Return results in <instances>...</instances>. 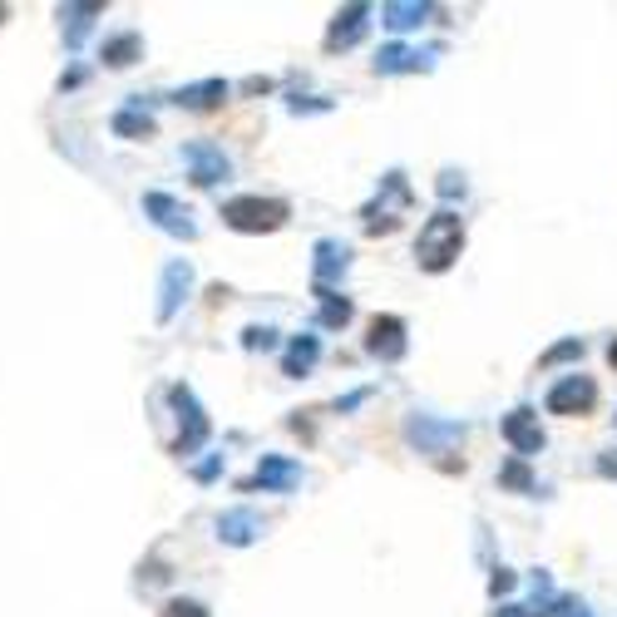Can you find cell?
I'll list each match as a JSON object with an SVG mask.
<instances>
[{
  "label": "cell",
  "instance_id": "cell-25",
  "mask_svg": "<svg viewBox=\"0 0 617 617\" xmlns=\"http://www.w3.org/2000/svg\"><path fill=\"white\" fill-rule=\"evenodd\" d=\"M435 193H440V198H444V203L464 198V178H460V174H454V168H444V174H440V183H435Z\"/></svg>",
  "mask_w": 617,
  "mask_h": 617
},
{
  "label": "cell",
  "instance_id": "cell-18",
  "mask_svg": "<svg viewBox=\"0 0 617 617\" xmlns=\"http://www.w3.org/2000/svg\"><path fill=\"white\" fill-rule=\"evenodd\" d=\"M188 287H193V267L188 262H168V272H164V302H158V316H174L178 312V302L188 296Z\"/></svg>",
  "mask_w": 617,
  "mask_h": 617
},
{
  "label": "cell",
  "instance_id": "cell-22",
  "mask_svg": "<svg viewBox=\"0 0 617 617\" xmlns=\"http://www.w3.org/2000/svg\"><path fill=\"white\" fill-rule=\"evenodd\" d=\"M539 617H592V613H588V603H582V598H554Z\"/></svg>",
  "mask_w": 617,
  "mask_h": 617
},
{
  "label": "cell",
  "instance_id": "cell-16",
  "mask_svg": "<svg viewBox=\"0 0 617 617\" xmlns=\"http://www.w3.org/2000/svg\"><path fill=\"white\" fill-rule=\"evenodd\" d=\"M430 16H435V6H425V0H385L381 6L385 30H420Z\"/></svg>",
  "mask_w": 617,
  "mask_h": 617
},
{
  "label": "cell",
  "instance_id": "cell-29",
  "mask_svg": "<svg viewBox=\"0 0 617 617\" xmlns=\"http://www.w3.org/2000/svg\"><path fill=\"white\" fill-rule=\"evenodd\" d=\"M509 588H513V574H509V568H494V578H489V592L499 598V592H509Z\"/></svg>",
  "mask_w": 617,
  "mask_h": 617
},
{
  "label": "cell",
  "instance_id": "cell-19",
  "mask_svg": "<svg viewBox=\"0 0 617 617\" xmlns=\"http://www.w3.org/2000/svg\"><path fill=\"white\" fill-rule=\"evenodd\" d=\"M218 99H227V85L223 79H203V85H188L174 95V105H188V109H213Z\"/></svg>",
  "mask_w": 617,
  "mask_h": 617
},
{
  "label": "cell",
  "instance_id": "cell-28",
  "mask_svg": "<svg viewBox=\"0 0 617 617\" xmlns=\"http://www.w3.org/2000/svg\"><path fill=\"white\" fill-rule=\"evenodd\" d=\"M164 617H208V608L203 603H168Z\"/></svg>",
  "mask_w": 617,
  "mask_h": 617
},
{
  "label": "cell",
  "instance_id": "cell-15",
  "mask_svg": "<svg viewBox=\"0 0 617 617\" xmlns=\"http://www.w3.org/2000/svg\"><path fill=\"white\" fill-rule=\"evenodd\" d=\"M257 533H262V513H253V509H227L218 519V539L233 548L257 543Z\"/></svg>",
  "mask_w": 617,
  "mask_h": 617
},
{
  "label": "cell",
  "instance_id": "cell-1",
  "mask_svg": "<svg viewBox=\"0 0 617 617\" xmlns=\"http://www.w3.org/2000/svg\"><path fill=\"white\" fill-rule=\"evenodd\" d=\"M460 253H464V223L454 218L450 208H440L435 218H425V227H420V237H415V262H420L425 272H450Z\"/></svg>",
  "mask_w": 617,
  "mask_h": 617
},
{
  "label": "cell",
  "instance_id": "cell-27",
  "mask_svg": "<svg viewBox=\"0 0 617 617\" xmlns=\"http://www.w3.org/2000/svg\"><path fill=\"white\" fill-rule=\"evenodd\" d=\"M243 336H247V351H272V346H277V331H272V326H247Z\"/></svg>",
  "mask_w": 617,
  "mask_h": 617
},
{
  "label": "cell",
  "instance_id": "cell-31",
  "mask_svg": "<svg viewBox=\"0 0 617 617\" xmlns=\"http://www.w3.org/2000/svg\"><path fill=\"white\" fill-rule=\"evenodd\" d=\"M292 109L302 114V109H326V99H292Z\"/></svg>",
  "mask_w": 617,
  "mask_h": 617
},
{
  "label": "cell",
  "instance_id": "cell-5",
  "mask_svg": "<svg viewBox=\"0 0 617 617\" xmlns=\"http://www.w3.org/2000/svg\"><path fill=\"white\" fill-rule=\"evenodd\" d=\"M548 415H588L598 405V381L592 375H564V381L548 391Z\"/></svg>",
  "mask_w": 617,
  "mask_h": 617
},
{
  "label": "cell",
  "instance_id": "cell-17",
  "mask_svg": "<svg viewBox=\"0 0 617 617\" xmlns=\"http://www.w3.org/2000/svg\"><path fill=\"white\" fill-rule=\"evenodd\" d=\"M316 361H322V341H316V336H292L287 356H282V375L302 381V375H312Z\"/></svg>",
  "mask_w": 617,
  "mask_h": 617
},
{
  "label": "cell",
  "instance_id": "cell-30",
  "mask_svg": "<svg viewBox=\"0 0 617 617\" xmlns=\"http://www.w3.org/2000/svg\"><path fill=\"white\" fill-rule=\"evenodd\" d=\"M494 617H539V613H529V608H519V603H509V608H499Z\"/></svg>",
  "mask_w": 617,
  "mask_h": 617
},
{
  "label": "cell",
  "instance_id": "cell-10",
  "mask_svg": "<svg viewBox=\"0 0 617 617\" xmlns=\"http://www.w3.org/2000/svg\"><path fill=\"white\" fill-rule=\"evenodd\" d=\"M365 26H371V6H346V10H336V20H331V30H326V40H322V45H326V55L361 45Z\"/></svg>",
  "mask_w": 617,
  "mask_h": 617
},
{
  "label": "cell",
  "instance_id": "cell-20",
  "mask_svg": "<svg viewBox=\"0 0 617 617\" xmlns=\"http://www.w3.org/2000/svg\"><path fill=\"white\" fill-rule=\"evenodd\" d=\"M316 302H322V312H316V322H322L326 331H341L351 322V312H356V306L346 302V296H336V292H326V287H316Z\"/></svg>",
  "mask_w": 617,
  "mask_h": 617
},
{
  "label": "cell",
  "instance_id": "cell-12",
  "mask_svg": "<svg viewBox=\"0 0 617 617\" xmlns=\"http://www.w3.org/2000/svg\"><path fill=\"white\" fill-rule=\"evenodd\" d=\"M183 158H188V168H193V183H203V188H213V183H223L227 174H233V164L223 158V148H213V144H188Z\"/></svg>",
  "mask_w": 617,
  "mask_h": 617
},
{
  "label": "cell",
  "instance_id": "cell-24",
  "mask_svg": "<svg viewBox=\"0 0 617 617\" xmlns=\"http://www.w3.org/2000/svg\"><path fill=\"white\" fill-rule=\"evenodd\" d=\"M499 484L523 489V494H529V489H533V479H529V470H523V460H513V464H505V470H499Z\"/></svg>",
  "mask_w": 617,
  "mask_h": 617
},
{
  "label": "cell",
  "instance_id": "cell-8",
  "mask_svg": "<svg viewBox=\"0 0 617 617\" xmlns=\"http://www.w3.org/2000/svg\"><path fill=\"white\" fill-rule=\"evenodd\" d=\"M435 55H440V45H430V50H415V45H381L375 75H420L435 65Z\"/></svg>",
  "mask_w": 617,
  "mask_h": 617
},
{
  "label": "cell",
  "instance_id": "cell-32",
  "mask_svg": "<svg viewBox=\"0 0 617 617\" xmlns=\"http://www.w3.org/2000/svg\"><path fill=\"white\" fill-rule=\"evenodd\" d=\"M608 361L617 365V336H613V346H608Z\"/></svg>",
  "mask_w": 617,
  "mask_h": 617
},
{
  "label": "cell",
  "instance_id": "cell-9",
  "mask_svg": "<svg viewBox=\"0 0 617 617\" xmlns=\"http://www.w3.org/2000/svg\"><path fill=\"white\" fill-rule=\"evenodd\" d=\"M296 484H302V464L287 460V454H262L257 474L247 479V489H267V494H287Z\"/></svg>",
  "mask_w": 617,
  "mask_h": 617
},
{
  "label": "cell",
  "instance_id": "cell-3",
  "mask_svg": "<svg viewBox=\"0 0 617 617\" xmlns=\"http://www.w3.org/2000/svg\"><path fill=\"white\" fill-rule=\"evenodd\" d=\"M381 188H385V198H375L371 208L361 213V218H365V233H371V237L395 233L400 213H405L410 203H415V193H410V183H405V174H400V168H391V174L381 178Z\"/></svg>",
  "mask_w": 617,
  "mask_h": 617
},
{
  "label": "cell",
  "instance_id": "cell-6",
  "mask_svg": "<svg viewBox=\"0 0 617 617\" xmlns=\"http://www.w3.org/2000/svg\"><path fill=\"white\" fill-rule=\"evenodd\" d=\"M365 351H371L375 361H385V365H395V361H405V351H410V326L400 322V316H375L371 322V336H365Z\"/></svg>",
  "mask_w": 617,
  "mask_h": 617
},
{
  "label": "cell",
  "instance_id": "cell-2",
  "mask_svg": "<svg viewBox=\"0 0 617 617\" xmlns=\"http://www.w3.org/2000/svg\"><path fill=\"white\" fill-rule=\"evenodd\" d=\"M292 208L282 198H233L223 203V223L237 227V233H277L287 227Z\"/></svg>",
  "mask_w": 617,
  "mask_h": 617
},
{
  "label": "cell",
  "instance_id": "cell-23",
  "mask_svg": "<svg viewBox=\"0 0 617 617\" xmlns=\"http://www.w3.org/2000/svg\"><path fill=\"white\" fill-rule=\"evenodd\" d=\"M134 55H139V36H119V40H114L109 50H105V60H109V65H129Z\"/></svg>",
  "mask_w": 617,
  "mask_h": 617
},
{
  "label": "cell",
  "instance_id": "cell-26",
  "mask_svg": "<svg viewBox=\"0 0 617 617\" xmlns=\"http://www.w3.org/2000/svg\"><path fill=\"white\" fill-rule=\"evenodd\" d=\"M114 129H119V134H154V119H148V114H119Z\"/></svg>",
  "mask_w": 617,
  "mask_h": 617
},
{
  "label": "cell",
  "instance_id": "cell-4",
  "mask_svg": "<svg viewBox=\"0 0 617 617\" xmlns=\"http://www.w3.org/2000/svg\"><path fill=\"white\" fill-rule=\"evenodd\" d=\"M410 444H420V454H450L454 444H464L460 420H435V415H410L405 420Z\"/></svg>",
  "mask_w": 617,
  "mask_h": 617
},
{
  "label": "cell",
  "instance_id": "cell-21",
  "mask_svg": "<svg viewBox=\"0 0 617 617\" xmlns=\"http://www.w3.org/2000/svg\"><path fill=\"white\" fill-rule=\"evenodd\" d=\"M564 361H582V341H578V336H568V341H558L554 351H543V356H539V371H554V365H564Z\"/></svg>",
  "mask_w": 617,
  "mask_h": 617
},
{
  "label": "cell",
  "instance_id": "cell-13",
  "mask_svg": "<svg viewBox=\"0 0 617 617\" xmlns=\"http://www.w3.org/2000/svg\"><path fill=\"white\" fill-rule=\"evenodd\" d=\"M144 208L154 213L164 233H174V237H193V233H198V223H193V213L183 208V203H174V198H168V193H148V198H144Z\"/></svg>",
  "mask_w": 617,
  "mask_h": 617
},
{
  "label": "cell",
  "instance_id": "cell-7",
  "mask_svg": "<svg viewBox=\"0 0 617 617\" xmlns=\"http://www.w3.org/2000/svg\"><path fill=\"white\" fill-rule=\"evenodd\" d=\"M505 440L513 444V454H519V460H529V454H539L543 444H548V435H543V425H539V415H533L529 405H519V410H509L505 415Z\"/></svg>",
  "mask_w": 617,
  "mask_h": 617
},
{
  "label": "cell",
  "instance_id": "cell-14",
  "mask_svg": "<svg viewBox=\"0 0 617 617\" xmlns=\"http://www.w3.org/2000/svg\"><path fill=\"white\" fill-rule=\"evenodd\" d=\"M174 400H178V410H183V440H178V454H193L203 440H208V420H203V410H198V400H193L188 385H174Z\"/></svg>",
  "mask_w": 617,
  "mask_h": 617
},
{
  "label": "cell",
  "instance_id": "cell-11",
  "mask_svg": "<svg viewBox=\"0 0 617 617\" xmlns=\"http://www.w3.org/2000/svg\"><path fill=\"white\" fill-rule=\"evenodd\" d=\"M312 272H316V287H336L341 277H346V267H351V247L346 243H336V237H322V243L312 247Z\"/></svg>",
  "mask_w": 617,
  "mask_h": 617
}]
</instances>
